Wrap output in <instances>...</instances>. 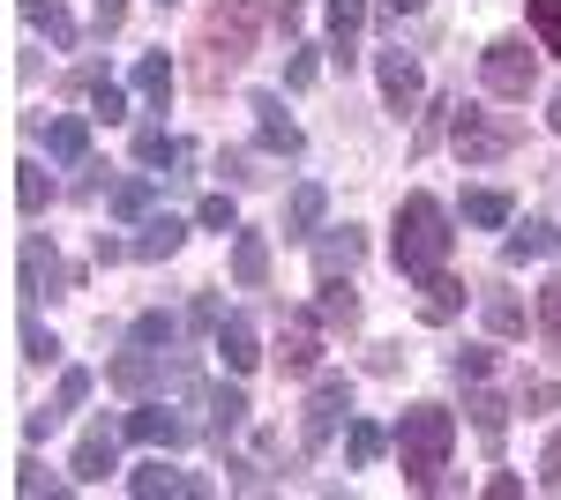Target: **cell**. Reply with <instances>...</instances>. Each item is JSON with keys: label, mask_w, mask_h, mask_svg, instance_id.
Returning <instances> with one entry per match:
<instances>
[{"label": "cell", "mask_w": 561, "mask_h": 500, "mask_svg": "<svg viewBox=\"0 0 561 500\" xmlns=\"http://www.w3.org/2000/svg\"><path fill=\"white\" fill-rule=\"evenodd\" d=\"M449 449H457V411L412 404V411L397 418V463H404V486H412V493H434V486H442Z\"/></svg>", "instance_id": "2"}, {"label": "cell", "mask_w": 561, "mask_h": 500, "mask_svg": "<svg viewBox=\"0 0 561 500\" xmlns=\"http://www.w3.org/2000/svg\"><path fill=\"white\" fill-rule=\"evenodd\" d=\"M457 306H465V284L449 277V269H434V277H420V322H457Z\"/></svg>", "instance_id": "19"}, {"label": "cell", "mask_w": 561, "mask_h": 500, "mask_svg": "<svg viewBox=\"0 0 561 500\" xmlns=\"http://www.w3.org/2000/svg\"><path fill=\"white\" fill-rule=\"evenodd\" d=\"M382 449H389V433L375 426V418H345V456L367 470V463H382Z\"/></svg>", "instance_id": "26"}, {"label": "cell", "mask_w": 561, "mask_h": 500, "mask_svg": "<svg viewBox=\"0 0 561 500\" xmlns=\"http://www.w3.org/2000/svg\"><path fill=\"white\" fill-rule=\"evenodd\" d=\"M262 0H210V15H203V31H195V83L217 90L225 75H240L248 68V53L262 38Z\"/></svg>", "instance_id": "1"}, {"label": "cell", "mask_w": 561, "mask_h": 500, "mask_svg": "<svg viewBox=\"0 0 561 500\" xmlns=\"http://www.w3.org/2000/svg\"><path fill=\"white\" fill-rule=\"evenodd\" d=\"M531 38L547 53H561V0H531Z\"/></svg>", "instance_id": "40"}, {"label": "cell", "mask_w": 561, "mask_h": 500, "mask_svg": "<svg viewBox=\"0 0 561 500\" xmlns=\"http://www.w3.org/2000/svg\"><path fill=\"white\" fill-rule=\"evenodd\" d=\"M465 411H472V426L486 433V441H502V426H510V396H494V388H479V381H472Z\"/></svg>", "instance_id": "25"}, {"label": "cell", "mask_w": 561, "mask_h": 500, "mask_svg": "<svg viewBox=\"0 0 561 500\" xmlns=\"http://www.w3.org/2000/svg\"><path fill=\"white\" fill-rule=\"evenodd\" d=\"M345 418H352V381L345 374H314V396H307V418H300V441H307V449H330Z\"/></svg>", "instance_id": "6"}, {"label": "cell", "mask_w": 561, "mask_h": 500, "mask_svg": "<svg viewBox=\"0 0 561 500\" xmlns=\"http://www.w3.org/2000/svg\"><path fill=\"white\" fill-rule=\"evenodd\" d=\"M539 336L561 351V277H547V292H539Z\"/></svg>", "instance_id": "41"}, {"label": "cell", "mask_w": 561, "mask_h": 500, "mask_svg": "<svg viewBox=\"0 0 561 500\" xmlns=\"http://www.w3.org/2000/svg\"><path fill=\"white\" fill-rule=\"evenodd\" d=\"M150 202H158V187H150V179H121V187L105 195V209H113V217H128V224H142Z\"/></svg>", "instance_id": "30"}, {"label": "cell", "mask_w": 561, "mask_h": 500, "mask_svg": "<svg viewBox=\"0 0 561 500\" xmlns=\"http://www.w3.org/2000/svg\"><path fill=\"white\" fill-rule=\"evenodd\" d=\"M561 254V232L554 224H547V217H531V224H517V232H510V240H502V261H554Z\"/></svg>", "instance_id": "15"}, {"label": "cell", "mask_w": 561, "mask_h": 500, "mask_svg": "<svg viewBox=\"0 0 561 500\" xmlns=\"http://www.w3.org/2000/svg\"><path fill=\"white\" fill-rule=\"evenodd\" d=\"M23 359H31V367H53V359H60V336L45 329V322H23Z\"/></svg>", "instance_id": "39"}, {"label": "cell", "mask_w": 561, "mask_h": 500, "mask_svg": "<svg viewBox=\"0 0 561 500\" xmlns=\"http://www.w3.org/2000/svg\"><path fill=\"white\" fill-rule=\"evenodd\" d=\"M15 493H60V478L38 470V463H15Z\"/></svg>", "instance_id": "44"}, {"label": "cell", "mask_w": 561, "mask_h": 500, "mask_svg": "<svg viewBox=\"0 0 561 500\" xmlns=\"http://www.w3.org/2000/svg\"><path fill=\"white\" fill-rule=\"evenodd\" d=\"M90 113H98V120H121V113H128V97H121V83H113V75H90Z\"/></svg>", "instance_id": "37"}, {"label": "cell", "mask_w": 561, "mask_h": 500, "mask_svg": "<svg viewBox=\"0 0 561 500\" xmlns=\"http://www.w3.org/2000/svg\"><path fill=\"white\" fill-rule=\"evenodd\" d=\"M83 396H90V374H83V367H68V374H60V388H53V404H45V411H31V441H45V433L76 411Z\"/></svg>", "instance_id": "18"}, {"label": "cell", "mask_w": 561, "mask_h": 500, "mask_svg": "<svg viewBox=\"0 0 561 500\" xmlns=\"http://www.w3.org/2000/svg\"><path fill=\"white\" fill-rule=\"evenodd\" d=\"M23 15H31V23H38V31H45V38H53V45H60V53L76 45V23H68V15H60L53 0H23Z\"/></svg>", "instance_id": "34"}, {"label": "cell", "mask_w": 561, "mask_h": 500, "mask_svg": "<svg viewBox=\"0 0 561 500\" xmlns=\"http://www.w3.org/2000/svg\"><path fill=\"white\" fill-rule=\"evenodd\" d=\"M359 254H367V240H359V232H330V240H314V269H322V277H352V269H359Z\"/></svg>", "instance_id": "21"}, {"label": "cell", "mask_w": 561, "mask_h": 500, "mask_svg": "<svg viewBox=\"0 0 561 500\" xmlns=\"http://www.w3.org/2000/svg\"><path fill=\"white\" fill-rule=\"evenodd\" d=\"M479 83L494 90V97H510V105H524V97L539 90V60H531V45H524V38H494L486 53H479Z\"/></svg>", "instance_id": "5"}, {"label": "cell", "mask_w": 561, "mask_h": 500, "mask_svg": "<svg viewBox=\"0 0 561 500\" xmlns=\"http://www.w3.org/2000/svg\"><path fill=\"white\" fill-rule=\"evenodd\" d=\"M135 158H142V165H180L187 142H173L165 127H142V135H135Z\"/></svg>", "instance_id": "33"}, {"label": "cell", "mask_w": 561, "mask_h": 500, "mask_svg": "<svg viewBox=\"0 0 561 500\" xmlns=\"http://www.w3.org/2000/svg\"><path fill=\"white\" fill-rule=\"evenodd\" d=\"M187 322H195V329H210V336H217V322H225V306H217V299L203 292V299H195V306H187Z\"/></svg>", "instance_id": "48"}, {"label": "cell", "mask_w": 561, "mask_h": 500, "mask_svg": "<svg viewBox=\"0 0 561 500\" xmlns=\"http://www.w3.org/2000/svg\"><path fill=\"white\" fill-rule=\"evenodd\" d=\"M389 15H412V8H427V0H382Z\"/></svg>", "instance_id": "52"}, {"label": "cell", "mask_w": 561, "mask_h": 500, "mask_svg": "<svg viewBox=\"0 0 561 500\" xmlns=\"http://www.w3.org/2000/svg\"><path fill=\"white\" fill-rule=\"evenodd\" d=\"M45 158L53 165H90V120H76V113L45 120Z\"/></svg>", "instance_id": "16"}, {"label": "cell", "mask_w": 561, "mask_h": 500, "mask_svg": "<svg viewBox=\"0 0 561 500\" xmlns=\"http://www.w3.org/2000/svg\"><path fill=\"white\" fill-rule=\"evenodd\" d=\"M15 202H23V209H31V217H38V209L53 202V179H45L38 165H15Z\"/></svg>", "instance_id": "35"}, {"label": "cell", "mask_w": 561, "mask_h": 500, "mask_svg": "<svg viewBox=\"0 0 561 500\" xmlns=\"http://www.w3.org/2000/svg\"><path fill=\"white\" fill-rule=\"evenodd\" d=\"M128 344H150V351H173V344H180V322L165 314V306H150V314H135Z\"/></svg>", "instance_id": "29"}, {"label": "cell", "mask_w": 561, "mask_h": 500, "mask_svg": "<svg viewBox=\"0 0 561 500\" xmlns=\"http://www.w3.org/2000/svg\"><path fill=\"white\" fill-rule=\"evenodd\" d=\"M465 224H479V232L510 224V195H502V187H472V195H465Z\"/></svg>", "instance_id": "28"}, {"label": "cell", "mask_w": 561, "mask_h": 500, "mask_svg": "<svg viewBox=\"0 0 561 500\" xmlns=\"http://www.w3.org/2000/svg\"><path fill=\"white\" fill-rule=\"evenodd\" d=\"M128 441H142V449H180L187 426H180L165 404H142V411H128Z\"/></svg>", "instance_id": "17"}, {"label": "cell", "mask_w": 561, "mask_h": 500, "mask_svg": "<svg viewBox=\"0 0 561 500\" xmlns=\"http://www.w3.org/2000/svg\"><path fill=\"white\" fill-rule=\"evenodd\" d=\"M486 329L494 336H524V306L510 292H486Z\"/></svg>", "instance_id": "36"}, {"label": "cell", "mask_w": 561, "mask_h": 500, "mask_svg": "<svg viewBox=\"0 0 561 500\" xmlns=\"http://www.w3.org/2000/svg\"><path fill=\"white\" fill-rule=\"evenodd\" d=\"M322 329H330L322 314H285L277 351H270V359H277V374H314V367H322Z\"/></svg>", "instance_id": "7"}, {"label": "cell", "mask_w": 561, "mask_h": 500, "mask_svg": "<svg viewBox=\"0 0 561 500\" xmlns=\"http://www.w3.org/2000/svg\"><path fill=\"white\" fill-rule=\"evenodd\" d=\"M314 314H322L330 329H359V292H352V277H322V299H314Z\"/></svg>", "instance_id": "23"}, {"label": "cell", "mask_w": 561, "mask_h": 500, "mask_svg": "<svg viewBox=\"0 0 561 500\" xmlns=\"http://www.w3.org/2000/svg\"><path fill=\"white\" fill-rule=\"evenodd\" d=\"M248 113H255V127H262V150H277V158H300L307 150V135L285 120V97H277V90H255Z\"/></svg>", "instance_id": "10"}, {"label": "cell", "mask_w": 561, "mask_h": 500, "mask_svg": "<svg viewBox=\"0 0 561 500\" xmlns=\"http://www.w3.org/2000/svg\"><path fill=\"white\" fill-rule=\"evenodd\" d=\"M359 23H367V0H330V45H337L345 68H352V38H359Z\"/></svg>", "instance_id": "27"}, {"label": "cell", "mask_w": 561, "mask_h": 500, "mask_svg": "<svg viewBox=\"0 0 561 500\" xmlns=\"http://www.w3.org/2000/svg\"><path fill=\"white\" fill-rule=\"evenodd\" d=\"M547 127H554V135H561V90H554V105H547Z\"/></svg>", "instance_id": "53"}, {"label": "cell", "mask_w": 561, "mask_h": 500, "mask_svg": "<svg viewBox=\"0 0 561 500\" xmlns=\"http://www.w3.org/2000/svg\"><path fill=\"white\" fill-rule=\"evenodd\" d=\"M449 247H457L449 209L434 202V195H404V202H397V269L420 284L434 269H449Z\"/></svg>", "instance_id": "3"}, {"label": "cell", "mask_w": 561, "mask_h": 500, "mask_svg": "<svg viewBox=\"0 0 561 500\" xmlns=\"http://www.w3.org/2000/svg\"><path fill=\"white\" fill-rule=\"evenodd\" d=\"M180 240H187L180 217H142V232H135V261H165V254H180Z\"/></svg>", "instance_id": "22"}, {"label": "cell", "mask_w": 561, "mask_h": 500, "mask_svg": "<svg viewBox=\"0 0 561 500\" xmlns=\"http://www.w3.org/2000/svg\"><path fill=\"white\" fill-rule=\"evenodd\" d=\"M539 486H547V493H561V433L547 441V456H539Z\"/></svg>", "instance_id": "46"}, {"label": "cell", "mask_w": 561, "mask_h": 500, "mask_svg": "<svg viewBox=\"0 0 561 500\" xmlns=\"http://www.w3.org/2000/svg\"><path fill=\"white\" fill-rule=\"evenodd\" d=\"M128 493H135V500H158V493L203 500V493H210V486H203L195 470H165V463H142V470H135V478H128Z\"/></svg>", "instance_id": "14"}, {"label": "cell", "mask_w": 561, "mask_h": 500, "mask_svg": "<svg viewBox=\"0 0 561 500\" xmlns=\"http://www.w3.org/2000/svg\"><path fill=\"white\" fill-rule=\"evenodd\" d=\"M524 404H531V411H554L561 388H554V381H524Z\"/></svg>", "instance_id": "49"}, {"label": "cell", "mask_w": 561, "mask_h": 500, "mask_svg": "<svg viewBox=\"0 0 561 500\" xmlns=\"http://www.w3.org/2000/svg\"><path fill=\"white\" fill-rule=\"evenodd\" d=\"M165 8H173V0H165Z\"/></svg>", "instance_id": "54"}, {"label": "cell", "mask_w": 561, "mask_h": 500, "mask_svg": "<svg viewBox=\"0 0 561 500\" xmlns=\"http://www.w3.org/2000/svg\"><path fill=\"white\" fill-rule=\"evenodd\" d=\"M203 404H210V433H217V441L240 433V418H248V396H240V388H210Z\"/></svg>", "instance_id": "32"}, {"label": "cell", "mask_w": 561, "mask_h": 500, "mask_svg": "<svg viewBox=\"0 0 561 500\" xmlns=\"http://www.w3.org/2000/svg\"><path fill=\"white\" fill-rule=\"evenodd\" d=\"M449 367H457V381H486V374H494V351H486V344H465Z\"/></svg>", "instance_id": "42"}, {"label": "cell", "mask_w": 561, "mask_h": 500, "mask_svg": "<svg viewBox=\"0 0 561 500\" xmlns=\"http://www.w3.org/2000/svg\"><path fill=\"white\" fill-rule=\"evenodd\" d=\"M105 381H113L121 396H150L158 381H173V367H165V359H158L150 344H135V351H121V359L105 367Z\"/></svg>", "instance_id": "11"}, {"label": "cell", "mask_w": 561, "mask_h": 500, "mask_svg": "<svg viewBox=\"0 0 561 500\" xmlns=\"http://www.w3.org/2000/svg\"><path fill=\"white\" fill-rule=\"evenodd\" d=\"M449 142H457L465 165H494V158L517 150V120H510V113H479V105H465V113L449 120Z\"/></svg>", "instance_id": "4"}, {"label": "cell", "mask_w": 561, "mask_h": 500, "mask_svg": "<svg viewBox=\"0 0 561 500\" xmlns=\"http://www.w3.org/2000/svg\"><path fill=\"white\" fill-rule=\"evenodd\" d=\"M322 209H330V195H322L314 179H300V187H293V202H285V240H314Z\"/></svg>", "instance_id": "20"}, {"label": "cell", "mask_w": 561, "mask_h": 500, "mask_svg": "<svg viewBox=\"0 0 561 500\" xmlns=\"http://www.w3.org/2000/svg\"><path fill=\"white\" fill-rule=\"evenodd\" d=\"M121 23H128V0H98V8H90V31H98V38H113Z\"/></svg>", "instance_id": "43"}, {"label": "cell", "mask_w": 561, "mask_h": 500, "mask_svg": "<svg viewBox=\"0 0 561 500\" xmlns=\"http://www.w3.org/2000/svg\"><path fill=\"white\" fill-rule=\"evenodd\" d=\"M121 433H128V426H121ZM121 433H113V426H90L83 441H76V456H68V478H76V486H105V470L121 463Z\"/></svg>", "instance_id": "8"}, {"label": "cell", "mask_w": 561, "mask_h": 500, "mask_svg": "<svg viewBox=\"0 0 561 500\" xmlns=\"http://www.w3.org/2000/svg\"><path fill=\"white\" fill-rule=\"evenodd\" d=\"M217 359H225L232 374H255L262 367V344H255V322H248V314H225V322H217Z\"/></svg>", "instance_id": "13"}, {"label": "cell", "mask_w": 561, "mask_h": 500, "mask_svg": "<svg viewBox=\"0 0 561 500\" xmlns=\"http://www.w3.org/2000/svg\"><path fill=\"white\" fill-rule=\"evenodd\" d=\"M307 83H314V53H307V45H300V53L285 60V90H307Z\"/></svg>", "instance_id": "45"}, {"label": "cell", "mask_w": 561, "mask_h": 500, "mask_svg": "<svg viewBox=\"0 0 561 500\" xmlns=\"http://www.w3.org/2000/svg\"><path fill=\"white\" fill-rule=\"evenodd\" d=\"M135 90H142L150 105H165V97H173V60H165V53H142V60H135Z\"/></svg>", "instance_id": "31"}, {"label": "cell", "mask_w": 561, "mask_h": 500, "mask_svg": "<svg viewBox=\"0 0 561 500\" xmlns=\"http://www.w3.org/2000/svg\"><path fill=\"white\" fill-rule=\"evenodd\" d=\"M232 277H240L248 292L270 284V240H262V232H240V240H232Z\"/></svg>", "instance_id": "24"}, {"label": "cell", "mask_w": 561, "mask_h": 500, "mask_svg": "<svg viewBox=\"0 0 561 500\" xmlns=\"http://www.w3.org/2000/svg\"><path fill=\"white\" fill-rule=\"evenodd\" d=\"M195 224H203V232H240V217H232V195H203V202H195Z\"/></svg>", "instance_id": "38"}, {"label": "cell", "mask_w": 561, "mask_h": 500, "mask_svg": "<svg viewBox=\"0 0 561 500\" xmlns=\"http://www.w3.org/2000/svg\"><path fill=\"white\" fill-rule=\"evenodd\" d=\"M217 172H225L232 187H248V179H255V172H248V150H217Z\"/></svg>", "instance_id": "47"}, {"label": "cell", "mask_w": 561, "mask_h": 500, "mask_svg": "<svg viewBox=\"0 0 561 500\" xmlns=\"http://www.w3.org/2000/svg\"><path fill=\"white\" fill-rule=\"evenodd\" d=\"M15 277H23V299H60V284H68V269H60V254H53V240H23V261H15Z\"/></svg>", "instance_id": "9"}, {"label": "cell", "mask_w": 561, "mask_h": 500, "mask_svg": "<svg viewBox=\"0 0 561 500\" xmlns=\"http://www.w3.org/2000/svg\"><path fill=\"white\" fill-rule=\"evenodd\" d=\"M270 15H277V31H285V38H293V31H300V0H277V8H270Z\"/></svg>", "instance_id": "51"}, {"label": "cell", "mask_w": 561, "mask_h": 500, "mask_svg": "<svg viewBox=\"0 0 561 500\" xmlns=\"http://www.w3.org/2000/svg\"><path fill=\"white\" fill-rule=\"evenodd\" d=\"M375 75H382V105L389 113H412V105H420V60H412V53H375Z\"/></svg>", "instance_id": "12"}, {"label": "cell", "mask_w": 561, "mask_h": 500, "mask_svg": "<svg viewBox=\"0 0 561 500\" xmlns=\"http://www.w3.org/2000/svg\"><path fill=\"white\" fill-rule=\"evenodd\" d=\"M225 470H232V486H240V493H262V486H270V478H262V470H255V463H240V456H232V463H225Z\"/></svg>", "instance_id": "50"}]
</instances>
